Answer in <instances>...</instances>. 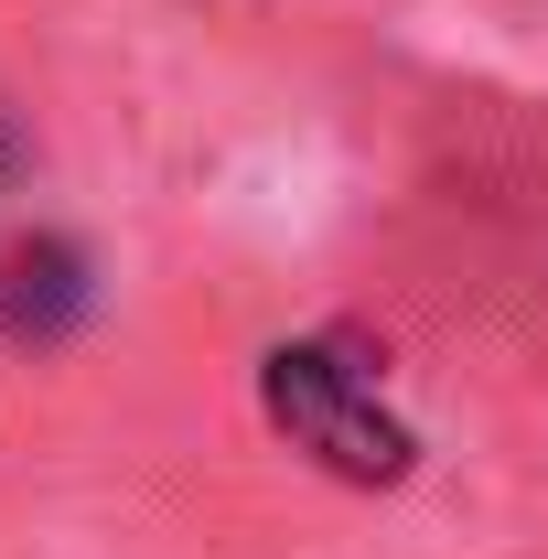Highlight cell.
I'll return each mask as SVG.
<instances>
[{
  "label": "cell",
  "mask_w": 548,
  "mask_h": 559,
  "mask_svg": "<svg viewBox=\"0 0 548 559\" xmlns=\"http://www.w3.org/2000/svg\"><path fill=\"white\" fill-rule=\"evenodd\" d=\"M75 312H86V259H75L65 237H33V248L0 270V323L44 345V334H65Z\"/></svg>",
  "instance_id": "cell-2"
},
{
  "label": "cell",
  "mask_w": 548,
  "mask_h": 559,
  "mask_svg": "<svg viewBox=\"0 0 548 559\" xmlns=\"http://www.w3.org/2000/svg\"><path fill=\"white\" fill-rule=\"evenodd\" d=\"M259 399H270V419L290 430V452H312L344 485H398V474H409V430L388 419L377 377L344 345H279L270 366H259Z\"/></svg>",
  "instance_id": "cell-1"
}]
</instances>
